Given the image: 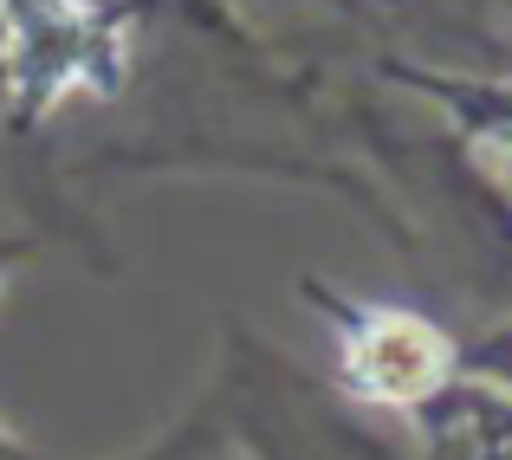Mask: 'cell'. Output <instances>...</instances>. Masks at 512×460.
I'll list each match as a JSON object with an SVG mask.
<instances>
[{"label":"cell","instance_id":"cell-1","mask_svg":"<svg viewBox=\"0 0 512 460\" xmlns=\"http://www.w3.org/2000/svg\"><path fill=\"white\" fill-rule=\"evenodd\" d=\"M130 460H227V422H221V409H214V402L188 409L163 441L137 448Z\"/></svg>","mask_w":512,"mask_h":460},{"label":"cell","instance_id":"cell-2","mask_svg":"<svg viewBox=\"0 0 512 460\" xmlns=\"http://www.w3.org/2000/svg\"><path fill=\"white\" fill-rule=\"evenodd\" d=\"M0 460H46V454H39V448H26V441L13 435L7 422H0Z\"/></svg>","mask_w":512,"mask_h":460}]
</instances>
